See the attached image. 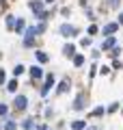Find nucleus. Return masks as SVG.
<instances>
[{"mask_svg": "<svg viewBox=\"0 0 123 130\" xmlns=\"http://www.w3.org/2000/svg\"><path fill=\"white\" fill-rule=\"evenodd\" d=\"M73 108H76V111H82V108H84V93H80V95L76 98V104H73Z\"/></svg>", "mask_w": 123, "mask_h": 130, "instance_id": "423d86ee", "label": "nucleus"}, {"mask_svg": "<svg viewBox=\"0 0 123 130\" xmlns=\"http://www.w3.org/2000/svg\"><path fill=\"white\" fill-rule=\"evenodd\" d=\"M7 113H9V108H7V106H5V104H0V117H5V115H7Z\"/></svg>", "mask_w": 123, "mask_h": 130, "instance_id": "412c9836", "label": "nucleus"}, {"mask_svg": "<svg viewBox=\"0 0 123 130\" xmlns=\"http://www.w3.org/2000/svg\"><path fill=\"white\" fill-rule=\"evenodd\" d=\"M119 52H121V48H117V46H114V48H112V52H110V54H112V56H119Z\"/></svg>", "mask_w": 123, "mask_h": 130, "instance_id": "b1692460", "label": "nucleus"}, {"mask_svg": "<svg viewBox=\"0 0 123 130\" xmlns=\"http://www.w3.org/2000/svg\"><path fill=\"white\" fill-rule=\"evenodd\" d=\"M82 63H84V56H82V54H78V56H73V65H76V67H80Z\"/></svg>", "mask_w": 123, "mask_h": 130, "instance_id": "f8f14e48", "label": "nucleus"}, {"mask_svg": "<svg viewBox=\"0 0 123 130\" xmlns=\"http://www.w3.org/2000/svg\"><path fill=\"white\" fill-rule=\"evenodd\" d=\"M5 130H15V121H7V124H5Z\"/></svg>", "mask_w": 123, "mask_h": 130, "instance_id": "aec40b11", "label": "nucleus"}, {"mask_svg": "<svg viewBox=\"0 0 123 130\" xmlns=\"http://www.w3.org/2000/svg\"><path fill=\"white\" fill-rule=\"evenodd\" d=\"M37 130H48V128H46V126H39V128H37Z\"/></svg>", "mask_w": 123, "mask_h": 130, "instance_id": "c85d7f7f", "label": "nucleus"}, {"mask_svg": "<svg viewBox=\"0 0 123 130\" xmlns=\"http://www.w3.org/2000/svg\"><path fill=\"white\" fill-rule=\"evenodd\" d=\"M114 43H117V41H114V37H108L104 43H101V50H110V48H114Z\"/></svg>", "mask_w": 123, "mask_h": 130, "instance_id": "0eeeda50", "label": "nucleus"}, {"mask_svg": "<svg viewBox=\"0 0 123 130\" xmlns=\"http://www.w3.org/2000/svg\"><path fill=\"white\" fill-rule=\"evenodd\" d=\"M37 32H35V26H30V28H26V37H35Z\"/></svg>", "mask_w": 123, "mask_h": 130, "instance_id": "6ab92c4d", "label": "nucleus"}, {"mask_svg": "<svg viewBox=\"0 0 123 130\" xmlns=\"http://www.w3.org/2000/svg\"><path fill=\"white\" fill-rule=\"evenodd\" d=\"M110 5H112V7H117V5H119V0H110Z\"/></svg>", "mask_w": 123, "mask_h": 130, "instance_id": "bb28decb", "label": "nucleus"}, {"mask_svg": "<svg viewBox=\"0 0 123 130\" xmlns=\"http://www.w3.org/2000/svg\"><path fill=\"white\" fill-rule=\"evenodd\" d=\"M7 89H9L11 93H15V89H17V83H15V80H11V83L7 85Z\"/></svg>", "mask_w": 123, "mask_h": 130, "instance_id": "dca6fc26", "label": "nucleus"}, {"mask_svg": "<svg viewBox=\"0 0 123 130\" xmlns=\"http://www.w3.org/2000/svg\"><path fill=\"white\" fill-rule=\"evenodd\" d=\"M67 89H69V83H67V80L58 85V91H60V93H63V91H67Z\"/></svg>", "mask_w": 123, "mask_h": 130, "instance_id": "a211bd4d", "label": "nucleus"}, {"mask_svg": "<svg viewBox=\"0 0 123 130\" xmlns=\"http://www.w3.org/2000/svg\"><path fill=\"white\" fill-rule=\"evenodd\" d=\"M24 128L30 130V128H32V119H26V121H24Z\"/></svg>", "mask_w": 123, "mask_h": 130, "instance_id": "5701e85b", "label": "nucleus"}, {"mask_svg": "<svg viewBox=\"0 0 123 130\" xmlns=\"http://www.w3.org/2000/svg\"><path fill=\"white\" fill-rule=\"evenodd\" d=\"M5 78H7V76H5V70H0V85L5 83Z\"/></svg>", "mask_w": 123, "mask_h": 130, "instance_id": "a878e982", "label": "nucleus"}, {"mask_svg": "<svg viewBox=\"0 0 123 130\" xmlns=\"http://www.w3.org/2000/svg\"><path fill=\"white\" fill-rule=\"evenodd\" d=\"M13 28H15V30H17V35H19V32H22L24 28H26V24H24V20H17V22H15V26H13Z\"/></svg>", "mask_w": 123, "mask_h": 130, "instance_id": "9b49d317", "label": "nucleus"}, {"mask_svg": "<svg viewBox=\"0 0 123 130\" xmlns=\"http://www.w3.org/2000/svg\"><path fill=\"white\" fill-rule=\"evenodd\" d=\"M52 87H54V76H52V74H48V76H46V85L41 87V95H48Z\"/></svg>", "mask_w": 123, "mask_h": 130, "instance_id": "f03ea898", "label": "nucleus"}, {"mask_svg": "<svg viewBox=\"0 0 123 130\" xmlns=\"http://www.w3.org/2000/svg\"><path fill=\"white\" fill-rule=\"evenodd\" d=\"M30 76H32V80L43 78V70H41L39 65H32V67H30Z\"/></svg>", "mask_w": 123, "mask_h": 130, "instance_id": "20e7f679", "label": "nucleus"}, {"mask_svg": "<svg viewBox=\"0 0 123 130\" xmlns=\"http://www.w3.org/2000/svg\"><path fill=\"white\" fill-rule=\"evenodd\" d=\"M119 24H123V13H121V15H119Z\"/></svg>", "mask_w": 123, "mask_h": 130, "instance_id": "cd10ccee", "label": "nucleus"}, {"mask_svg": "<svg viewBox=\"0 0 123 130\" xmlns=\"http://www.w3.org/2000/svg\"><path fill=\"white\" fill-rule=\"evenodd\" d=\"M73 52H76V46H71V43H67V46L63 48V54L65 56H73Z\"/></svg>", "mask_w": 123, "mask_h": 130, "instance_id": "1a4fd4ad", "label": "nucleus"}, {"mask_svg": "<svg viewBox=\"0 0 123 130\" xmlns=\"http://www.w3.org/2000/svg\"><path fill=\"white\" fill-rule=\"evenodd\" d=\"M93 115H95V117H97V115H104V106H97L95 111H93Z\"/></svg>", "mask_w": 123, "mask_h": 130, "instance_id": "4be33fe9", "label": "nucleus"}, {"mask_svg": "<svg viewBox=\"0 0 123 130\" xmlns=\"http://www.w3.org/2000/svg\"><path fill=\"white\" fill-rule=\"evenodd\" d=\"M114 30H117V24H106L104 26V35H112Z\"/></svg>", "mask_w": 123, "mask_h": 130, "instance_id": "9d476101", "label": "nucleus"}, {"mask_svg": "<svg viewBox=\"0 0 123 130\" xmlns=\"http://www.w3.org/2000/svg\"><path fill=\"white\" fill-rule=\"evenodd\" d=\"M7 26H9V28L15 26V18H13V15H9V18H7Z\"/></svg>", "mask_w": 123, "mask_h": 130, "instance_id": "f3484780", "label": "nucleus"}, {"mask_svg": "<svg viewBox=\"0 0 123 130\" xmlns=\"http://www.w3.org/2000/svg\"><path fill=\"white\" fill-rule=\"evenodd\" d=\"M26 104H28L26 95H17L15 102H13V106H15V111H26Z\"/></svg>", "mask_w": 123, "mask_h": 130, "instance_id": "7ed1b4c3", "label": "nucleus"}, {"mask_svg": "<svg viewBox=\"0 0 123 130\" xmlns=\"http://www.w3.org/2000/svg\"><path fill=\"white\" fill-rule=\"evenodd\" d=\"M43 2H54V0H43Z\"/></svg>", "mask_w": 123, "mask_h": 130, "instance_id": "7c9ffc66", "label": "nucleus"}, {"mask_svg": "<svg viewBox=\"0 0 123 130\" xmlns=\"http://www.w3.org/2000/svg\"><path fill=\"white\" fill-rule=\"evenodd\" d=\"M24 70H26V67L17 63V65H15V70H13V74H15V76H19V74H24Z\"/></svg>", "mask_w": 123, "mask_h": 130, "instance_id": "ddd939ff", "label": "nucleus"}, {"mask_svg": "<svg viewBox=\"0 0 123 130\" xmlns=\"http://www.w3.org/2000/svg\"><path fill=\"white\" fill-rule=\"evenodd\" d=\"M28 7H30V9L35 11V13L43 11V2H41V0H30V2H28Z\"/></svg>", "mask_w": 123, "mask_h": 130, "instance_id": "39448f33", "label": "nucleus"}, {"mask_svg": "<svg viewBox=\"0 0 123 130\" xmlns=\"http://www.w3.org/2000/svg\"><path fill=\"white\" fill-rule=\"evenodd\" d=\"M37 59H39V63H46V61H48V54H46V52H37Z\"/></svg>", "mask_w": 123, "mask_h": 130, "instance_id": "4468645a", "label": "nucleus"}, {"mask_svg": "<svg viewBox=\"0 0 123 130\" xmlns=\"http://www.w3.org/2000/svg\"><path fill=\"white\" fill-rule=\"evenodd\" d=\"M95 32H97V26H95V24H93V26L89 28V35H95Z\"/></svg>", "mask_w": 123, "mask_h": 130, "instance_id": "393cba45", "label": "nucleus"}, {"mask_svg": "<svg viewBox=\"0 0 123 130\" xmlns=\"http://www.w3.org/2000/svg\"><path fill=\"white\" fill-rule=\"evenodd\" d=\"M2 7H5V5H2V0H0V11H2Z\"/></svg>", "mask_w": 123, "mask_h": 130, "instance_id": "c756f323", "label": "nucleus"}, {"mask_svg": "<svg viewBox=\"0 0 123 130\" xmlns=\"http://www.w3.org/2000/svg\"><path fill=\"white\" fill-rule=\"evenodd\" d=\"M71 128H73V130H84V128H87V121H82V119H76V121L71 124Z\"/></svg>", "mask_w": 123, "mask_h": 130, "instance_id": "6e6552de", "label": "nucleus"}, {"mask_svg": "<svg viewBox=\"0 0 123 130\" xmlns=\"http://www.w3.org/2000/svg\"><path fill=\"white\" fill-rule=\"evenodd\" d=\"M60 30V35H63V37H73V35H76V26H71V24H63V26L58 28Z\"/></svg>", "mask_w": 123, "mask_h": 130, "instance_id": "f257e3e1", "label": "nucleus"}, {"mask_svg": "<svg viewBox=\"0 0 123 130\" xmlns=\"http://www.w3.org/2000/svg\"><path fill=\"white\" fill-rule=\"evenodd\" d=\"M37 20L46 22V20H48V11H39V13H37Z\"/></svg>", "mask_w": 123, "mask_h": 130, "instance_id": "2eb2a0df", "label": "nucleus"}]
</instances>
